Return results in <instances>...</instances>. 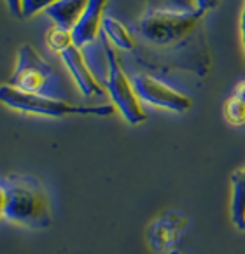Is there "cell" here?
<instances>
[{
  "label": "cell",
  "mask_w": 245,
  "mask_h": 254,
  "mask_svg": "<svg viewBox=\"0 0 245 254\" xmlns=\"http://www.w3.org/2000/svg\"><path fill=\"white\" fill-rule=\"evenodd\" d=\"M240 42L245 53V0L244 4H242V11H240Z\"/></svg>",
  "instance_id": "cell-18"
},
{
  "label": "cell",
  "mask_w": 245,
  "mask_h": 254,
  "mask_svg": "<svg viewBox=\"0 0 245 254\" xmlns=\"http://www.w3.org/2000/svg\"><path fill=\"white\" fill-rule=\"evenodd\" d=\"M0 100L9 109H14L26 114H37L46 118H65V116H97L109 118L114 114V105H77L72 102L53 98L44 93H28L18 90L11 84H2Z\"/></svg>",
  "instance_id": "cell-2"
},
{
  "label": "cell",
  "mask_w": 245,
  "mask_h": 254,
  "mask_svg": "<svg viewBox=\"0 0 245 254\" xmlns=\"http://www.w3.org/2000/svg\"><path fill=\"white\" fill-rule=\"evenodd\" d=\"M61 62L67 67L68 74L74 79L75 86L81 91L84 97H102L104 95V88L102 84L97 81L95 74L91 72L89 65L86 64L84 55H82L81 48L77 46H72L67 51L61 53Z\"/></svg>",
  "instance_id": "cell-7"
},
{
  "label": "cell",
  "mask_w": 245,
  "mask_h": 254,
  "mask_svg": "<svg viewBox=\"0 0 245 254\" xmlns=\"http://www.w3.org/2000/svg\"><path fill=\"white\" fill-rule=\"evenodd\" d=\"M46 42H48V48L51 51L61 55L63 51H67L68 48H72L74 44V35H72V30H65V28H60V26H55L51 30L46 34Z\"/></svg>",
  "instance_id": "cell-13"
},
{
  "label": "cell",
  "mask_w": 245,
  "mask_h": 254,
  "mask_svg": "<svg viewBox=\"0 0 245 254\" xmlns=\"http://www.w3.org/2000/svg\"><path fill=\"white\" fill-rule=\"evenodd\" d=\"M133 86L138 98L145 104L158 109H167L172 112H186L193 107L189 95L182 93L168 82L149 74H137L133 77Z\"/></svg>",
  "instance_id": "cell-6"
},
{
  "label": "cell",
  "mask_w": 245,
  "mask_h": 254,
  "mask_svg": "<svg viewBox=\"0 0 245 254\" xmlns=\"http://www.w3.org/2000/svg\"><path fill=\"white\" fill-rule=\"evenodd\" d=\"M231 219L238 230L245 224V168L231 176Z\"/></svg>",
  "instance_id": "cell-11"
},
{
  "label": "cell",
  "mask_w": 245,
  "mask_h": 254,
  "mask_svg": "<svg viewBox=\"0 0 245 254\" xmlns=\"http://www.w3.org/2000/svg\"><path fill=\"white\" fill-rule=\"evenodd\" d=\"M53 68L30 44H25L16 53L14 72L9 84L28 93H44L53 82Z\"/></svg>",
  "instance_id": "cell-5"
},
{
  "label": "cell",
  "mask_w": 245,
  "mask_h": 254,
  "mask_svg": "<svg viewBox=\"0 0 245 254\" xmlns=\"http://www.w3.org/2000/svg\"><path fill=\"white\" fill-rule=\"evenodd\" d=\"M244 230H245V224H244Z\"/></svg>",
  "instance_id": "cell-20"
},
{
  "label": "cell",
  "mask_w": 245,
  "mask_h": 254,
  "mask_svg": "<svg viewBox=\"0 0 245 254\" xmlns=\"http://www.w3.org/2000/svg\"><path fill=\"white\" fill-rule=\"evenodd\" d=\"M104 53L107 60V77H105V90L112 100V105L122 114V118L130 125H140L147 120L145 109L142 100L138 98L133 86V79L128 77V74L122 68L121 62L118 58V53L114 51L112 44H109V39L104 37Z\"/></svg>",
  "instance_id": "cell-4"
},
{
  "label": "cell",
  "mask_w": 245,
  "mask_h": 254,
  "mask_svg": "<svg viewBox=\"0 0 245 254\" xmlns=\"http://www.w3.org/2000/svg\"><path fill=\"white\" fill-rule=\"evenodd\" d=\"M109 0H89L86 5V11L82 12L79 23L74 26L72 35H74V44L77 48H84L86 44L93 42L98 37L104 26L105 7Z\"/></svg>",
  "instance_id": "cell-8"
},
{
  "label": "cell",
  "mask_w": 245,
  "mask_h": 254,
  "mask_svg": "<svg viewBox=\"0 0 245 254\" xmlns=\"http://www.w3.org/2000/svg\"><path fill=\"white\" fill-rule=\"evenodd\" d=\"M233 95H237L242 102H245V79H242V81H238L237 84H235Z\"/></svg>",
  "instance_id": "cell-19"
},
{
  "label": "cell",
  "mask_w": 245,
  "mask_h": 254,
  "mask_svg": "<svg viewBox=\"0 0 245 254\" xmlns=\"http://www.w3.org/2000/svg\"><path fill=\"white\" fill-rule=\"evenodd\" d=\"M105 37L111 41L112 46L122 49V51H133L137 48V41H135L133 34L128 30V26L122 21H119L114 16L105 14L104 18V26H102Z\"/></svg>",
  "instance_id": "cell-10"
},
{
  "label": "cell",
  "mask_w": 245,
  "mask_h": 254,
  "mask_svg": "<svg viewBox=\"0 0 245 254\" xmlns=\"http://www.w3.org/2000/svg\"><path fill=\"white\" fill-rule=\"evenodd\" d=\"M203 14L179 12L167 9H149L138 21L140 35L156 48H179L187 42L200 28Z\"/></svg>",
  "instance_id": "cell-3"
},
{
  "label": "cell",
  "mask_w": 245,
  "mask_h": 254,
  "mask_svg": "<svg viewBox=\"0 0 245 254\" xmlns=\"http://www.w3.org/2000/svg\"><path fill=\"white\" fill-rule=\"evenodd\" d=\"M223 116L231 127H245V102L237 95H230L223 104Z\"/></svg>",
  "instance_id": "cell-12"
},
{
  "label": "cell",
  "mask_w": 245,
  "mask_h": 254,
  "mask_svg": "<svg viewBox=\"0 0 245 254\" xmlns=\"http://www.w3.org/2000/svg\"><path fill=\"white\" fill-rule=\"evenodd\" d=\"M219 4L221 0H198V12L205 16L207 12L214 11Z\"/></svg>",
  "instance_id": "cell-16"
},
{
  "label": "cell",
  "mask_w": 245,
  "mask_h": 254,
  "mask_svg": "<svg viewBox=\"0 0 245 254\" xmlns=\"http://www.w3.org/2000/svg\"><path fill=\"white\" fill-rule=\"evenodd\" d=\"M151 9H167L179 12H198V0H156V5Z\"/></svg>",
  "instance_id": "cell-14"
},
{
  "label": "cell",
  "mask_w": 245,
  "mask_h": 254,
  "mask_svg": "<svg viewBox=\"0 0 245 254\" xmlns=\"http://www.w3.org/2000/svg\"><path fill=\"white\" fill-rule=\"evenodd\" d=\"M58 0H23V16L32 18L39 12H46L51 5H55Z\"/></svg>",
  "instance_id": "cell-15"
},
{
  "label": "cell",
  "mask_w": 245,
  "mask_h": 254,
  "mask_svg": "<svg viewBox=\"0 0 245 254\" xmlns=\"http://www.w3.org/2000/svg\"><path fill=\"white\" fill-rule=\"evenodd\" d=\"M0 212L9 223L42 230L53 223L48 193L30 176H4L0 183Z\"/></svg>",
  "instance_id": "cell-1"
},
{
  "label": "cell",
  "mask_w": 245,
  "mask_h": 254,
  "mask_svg": "<svg viewBox=\"0 0 245 254\" xmlns=\"http://www.w3.org/2000/svg\"><path fill=\"white\" fill-rule=\"evenodd\" d=\"M5 2H7L9 11H11L14 16H18V18H21L23 16V0H5Z\"/></svg>",
  "instance_id": "cell-17"
},
{
  "label": "cell",
  "mask_w": 245,
  "mask_h": 254,
  "mask_svg": "<svg viewBox=\"0 0 245 254\" xmlns=\"http://www.w3.org/2000/svg\"><path fill=\"white\" fill-rule=\"evenodd\" d=\"M89 0H58L55 5L46 11L48 18L55 23V26L74 30V26L79 23L82 12L86 11Z\"/></svg>",
  "instance_id": "cell-9"
}]
</instances>
